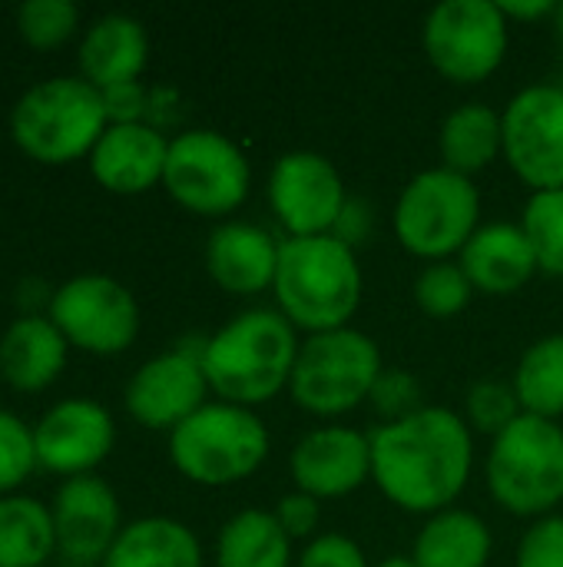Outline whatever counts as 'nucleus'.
Here are the masks:
<instances>
[{
    "mask_svg": "<svg viewBox=\"0 0 563 567\" xmlns=\"http://www.w3.org/2000/svg\"><path fill=\"white\" fill-rule=\"evenodd\" d=\"M106 126L103 93L80 73L27 86L10 110V140L43 166L86 159Z\"/></svg>",
    "mask_w": 563,
    "mask_h": 567,
    "instance_id": "obj_4",
    "label": "nucleus"
},
{
    "mask_svg": "<svg viewBox=\"0 0 563 567\" xmlns=\"http://www.w3.org/2000/svg\"><path fill=\"white\" fill-rule=\"evenodd\" d=\"M372 409L388 422H402L415 412H421V382L408 369H385L368 395Z\"/></svg>",
    "mask_w": 563,
    "mask_h": 567,
    "instance_id": "obj_34",
    "label": "nucleus"
},
{
    "mask_svg": "<svg viewBox=\"0 0 563 567\" xmlns=\"http://www.w3.org/2000/svg\"><path fill=\"white\" fill-rule=\"evenodd\" d=\"M202 342L196 349H189L186 342L169 352H159L129 375L123 389V402L126 412L143 429L173 432L206 405L209 382L202 372Z\"/></svg>",
    "mask_w": 563,
    "mask_h": 567,
    "instance_id": "obj_13",
    "label": "nucleus"
},
{
    "mask_svg": "<svg viewBox=\"0 0 563 567\" xmlns=\"http://www.w3.org/2000/svg\"><path fill=\"white\" fill-rule=\"evenodd\" d=\"M508 23L494 0H445L425 17L421 43L441 76L451 83H481L504 63Z\"/></svg>",
    "mask_w": 563,
    "mask_h": 567,
    "instance_id": "obj_10",
    "label": "nucleus"
},
{
    "mask_svg": "<svg viewBox=\"0 0 563 567\" xmlns=\"http://www.w3.org/2000/svg\"><path fill=\"white\" fill-rule=\"evenodd\" d=\"M375 567H418V565H415V558H411V555H392V558L378 561Z\"/></svg>",
    "mask_w": 563,
    "mask_h": 567,
    "instance_id": "obj_41",
    "label": "nucleus"
},
{
    "mask_svg": "<svg viewBox=\"0 0 563 567\" xmlns=\"http://www.w3.org/2000/svg\"><path fill=\"white\" fill-rule=\"evenodd\" d=\"M385 372L382 352L362 329H332L309 336L289 379V395L312 415H345L368 402L378 375Z\"/></svg>",
    "mask_w": 563,
    "mask_h": 567,
    "instance_id": "obj_7",
    "label": "nucleus"
},
{
    "mask_svg": "<svg viewBox=\"0 0 563 567\" xmlns=\"http://www.w3.org/2000/svg\"><path fill=\"white\" fill-rule=\"evenodd\" d=\"M169 140L153 123H110L86 156L93 179L116 196H139L163 183Z\"/></svg>",
    "mask_w": 563,
    "mask_h": 567,
    "instance_id": "obj_18",
    "label": "nucleus"
},
{
    "mask_svg": "<svg viewBox=\"0 0 563 567\" xmlns=\"http://www.w3.org/2000/svg\"><path fill=\"white\" fill-rule=\"evenodd\" d=\"M484 475L491 498L504 512L518 518L554 515L563 502V429L524 412L491 439Z\"/></svg>",
    "mask_w": 563,
    "mask_h": 567,
    "instance_id": "obj_5",
    "label": "nucleus"
},
{
    "mask_svg": "<svg viewBox=\"0 0 563 567\" xmlns=\"http://www.w3.org/2000/svg\"><path fill=\"white\" fill-rule=\"evenodd\" d=\"M50 515L56 528V551L73 565H103L116 535L123 532L119 498L96 472L63 478L53 492Z\"/></svg>",
    "mask_w": 563,
    "mask_h": 567,
    "instance_id": "obj_16",
    "label": "nucleus"
},
{
    "mask_svg": "<svg viewBox=\"0 0 563 567\" xmlns=\"http://www.w3.org/2000/svg\"><path fill=\"white\" fill-rule=\"evenodd\" d=\"M103 93V110L110 123H146V110H149V93L139 80L129 83H116L100 90Z\"/></svg>",
    "mask_w": 563,
    "mask_h": 567,
    "instance_id": "obj_38",
    "label": "nucleus"
},
{
    "mask_svg": "<svg viewBox=\"0 0 563 567\" xmlns=\"http://www.w3.org/2000/svg\"><path fill=\"white\" fill-rule=\"evenodd\" d=\"M265 193L289 236H329L348 199L338 169L315 150H292L279 156Z\"/></svg>",
    "mask_w": 563,
    "mask_h": 567,
    "instance_id": "obj_15",
    "label": "nucleus"
},
{
    "mask_svg": "<svg viewBox=\"0 0 563 567\" xmlns=\"http://www.w3.org/2000/svg\"><path fill=\"white\" fill-rule=\"evenodd\" d=\"M372 229H375V206L368 199H362V196H348L338 219H335L332 236L338 243H345L348 249H355L372 236Z\"/></svg>",
    "mask_w": 563,
    "mask_h": 567,
    "instance_id": "obj_39",
    "label": "nucleus"
},
{
    "mask_svg": "<svg viewBox=\"0 0 563 567\" xmlns=\"http://www.w3.org/2000/svg\"><path fill=\"white\" fill-rule=\"evenodd\" d=\"M438 150L445 169H455L461 176L488 169L498 156H504L501 113L488 103H465L451 110L441 123Z\"/></svg>",
    "mask_w": 563,
    "mask_h": 567,
    "instance_id": "obj_25",
    "label": "nucleus"
},
{
    "mask_svg": "<svg viewBox=\"0 0 563 567\" xmlns=\"http://www.w3.org/2000/svg\"><path fill=\"white\" fill-rule=\"evenodd\" d=\"M554 30H557V40L563 43V3H557V13H554Z\"/></svg>",
    "mask_w": 563,
    "mask_h": 567,
    "instance_id": "obj_42",
    "label": "nucleus"
},
{
    "mask_svg": "<svg viewBox=\"0 0 563 567\" xmlns=\"http://www.w3.org/2000/svg\"><path fill=\"white\" fill-rule=\"evenodd\" d=\"M521 402L514 395V385L508 382H494V379H484V382H475L471 392H468V425L471 432H481V435H501L514 419H521Z\"/></svg>",
    "mask_w": 563,
    "mask_h": 567,
    "instance_id": "obj_33",
    "label": "nucleus"
},
{
    "mask_svg": "<svg viewBox=\"0 0 563 567\" xmlns=\"http://www.w3.org/2000/svg\"><path fill=\"white\" fill-rule=\"evenodd\" d=\"M163 186L196 216H226L246 203L252 169L239 143L219 130L199 126L169 140Z\"/></svg>",
    "mask_w": 563,
    "mask_h": 567,
    "instance_id": "obj_9",
    "label": "nucleus"
},
{
    "mask_svg": "<svg viewBox=\"0 0 563 567\" xmlns=\"http://www.w3.org/2000/svg\"><path fill=\"white\" fill-rule=\"evenodd\" d=\"M33 442L43 472L60 478L93 475L116 445V422L103 402L70 395L33 422Z\"/></svg>",
    "mask_w": 563,
    "mask_h": 567,
    "instance_id": "obj_14",
    "label": "nucleus"
},
{
    "mask_svg": "<svg viewBox=\"0 0 563 567\" xmlns=\"http://www.w3.org/2000/svg\"><path fill=\"white\" fill-rule=\"evenodd\" d=\"M56 555L50 505L33 495L0 498V567H43Z\"/></svg>",
    "mask_w": 563,
    "mask_h": 567,
    "instance_id": "obj_26",
    "label": "nucleus"
},
{
    "mask_svg": "<svg viewBox=\"0 0 563 567\" xmlns=\"http://www.w3.org/2000/svg\"><path fill=\"white\" fill-rule=\"evenodd\" d=\"M504 159L534 189H563V86L531 83L501 113Z\"/></svg>",
    "mask_w": 563,
    "mask_h": 567,
    "instance_id": "obj_12",
    "label": "nucleus"
},
{
    "mask_svg": "<svg viewBox=\"0 0 563 567\" xmlns=\"http://www.w3.org/2000/svg\"><path fill=\"white\" fill-rule=\"evenodd\" d=\"M471 465V425L445 405H425L372 432V478L388 502L411 515L448 512L465 492Z\"/></svg>",
    "mask_w": 563,
    "mask_h": 567,
    "instance_id": "obj_1",
    "label": "nucleus"
},
{
    "mask_svg": "<svg viewBox=\"0 0 563 567\" xmlns=\"http://www.w3.org/2000/svg\"><path fill=\"white\" fill-rule=\"evenodd\" d=\"M70 359V342L50 316H17L0 332V379L17 392L50 389Z\"/></svg>",
    "mask_w": 563,
    "mask_h": 567,
    "instance_id": "obj_21",
    "label": "nucleus"
},
{
    "mask_svg": "<svg viewBox=\"0 0 563 567\" xmlns=\"http://www.w3.org/2000/svg\"><path fill=\"white\" fill-rule=\"evenodd\" d=\"M475 292L511 296L538 272V256L521 223H484L458 252Z\"/></svg>",
    "mask_w": 563,
    "mask_h": 567,
    "instance_id": "obj_20",
    "label": "nucleus"
},
{
    "mask_svg": "<svg viewBox=\"0 0 563 567\" xmlns=\"http://www.w3.org/2000/svg\"><path fill=\"white\" fill-rule=\"evenodd\" d=\"M17 30L33 50H56L80 30V7L73 0H23Z\"/></svg>",
    "mask_w": 563,
    "mask_h": 567,
    "instance_id": "obj_31",
    "label": "nucleus"
},
{
    "mask_svg": "<svg viewBox=\"0 0 563 567\" xmlns=\"http://www.w3.org/2000/svg\"><path fill=\"white\" fill-rule=\"evenodd\" d=\"M279 243L256 223H222L209 233L206 269L212 282L232 296H256L272 286Z\"/></svg>",
    "mask_w": 563,
    "mask_h": 567,
    "instance_id": "obj_19",
    "label": "nucleus"
},
{
    "mask_svg": "<svg viewBox=\"0 0 563 567\" xmlns=\"http://www.w3.org/2000/svg\"><path fill=\"white\" fill-rule=\"evenodd\" d=\"M514 395L521 412L557 422L563 415V332L538 339L518 362Z\"/></svg>",
    "mask_w": 563,
    "mask_h": 567,
    "instance_id": "obj_28",
    "label": "nucleus"
},
{
    "mask_svg": "<svg viewBox=\"0 0 563 567\" xmlns=\"http://www.w3.org/2000/svg\"><path fill=\"white\" fill-rule=\"evenodd\" d=\"M37 468L33 425H27L17 412L0 409V498L17 495Z\"/></svg>",
    "mask_w": 563,
    "mask_h": 567,
    "instance_id": "obj_32",
    "label": "nucleus"
},
{
    "mask_svg": "<svg viewBox=\"0 0 563 567\" xmlns=\"http://www.w3.org/2000/svg\"><path fill=\"white\" fill-rule=\"evenodd\" d=\"M46 316L63 332L70 349L90 355H119L139 336L136 296L129 286L103 272H80L60 282Z\"/></svg>",
    "mask_w": 563,
    "mask_h": 567,
    "instance_id": "obj_11",
    "label": "nucleus"
},
{
    "mask_svg": "<svg viewBox=\"0 0 563 567\" xmlns=\"http://www.w3.org/2000/svg\"><path fill=\"white\" fill-rule=\"evenodd\" d=\"M501 10L508 20H541V17H554L557 3L554 0H504Z\"/></svg>",
    "mask_w": 563,
    "mask_h": 567,
    "instance_id": "obj_40",
    "label": "nucleus"
},
{
    "mask_svg": "<svg viewBox=\"0 0 563 567\" xmlns=\"http://www.w3.org/2000/svg\"><path fill=\"white\" fill-rule=\"evenodd\" d=\"M272 515H275V522L282 525V532L292 542L295 538H312L319 532V525H322V502L295 488L279 502V508Z\"/></svg>",
    "mask_w": 563,
    "mask_h": 567,
    "instance_id": "obj_37",
    "label": "nucleus"
},
{
    "mask_svg": "<svg viewBox=\"0 0 563 567\" xmlns=\"http://www.w3.org/2000/svg\"><path fill=\"white\" fill-rule=\"evenodd\" d=\"M471 296H475V286H471L468 272L461 269V262H455V259L428 262L415 279V302L421 312H428L435 319H448V316L461 312Z\"/></svg>",
    "mask_w": 563,
    "mask_h": 567,
    "instance_id": "obj_30",
    "label": "nucleus"
},
{
    "mask_svg": "<svg viewBox=\"0 0 563 567\" xmlns=\"http://www.w3.org/2000/svg\"><path fill=\"white\" fill-rule=\"evenodd\" d=\"M216 567H292V538L272 512H239L216 538Z\"/></svg>",
    "mask_w": 563,
    "mask_h": 567,
    "instance_id": "obj_27",
    "label": "nucleus"
},
{
    "mask_svg": "<svg viewBox=\"0 0 563 567\" xmlns=\"http://www.w3.org/2000/svg\"><path fill=\"white\" fill-rule=\"evenodd\" d=\"M295 567H368L365 551L348 535H319L305 545Z\"/></svg>",
    "mask_w": 563,
    "mask_h": 567,
    "instance_id": "obj_36",
    "label": "nucleus"
},
{
    "mask_svg": "<svg viewBox=\"0 0 563 567\" xmlns=\"http://www.w3.org/2000/svg\"><path fill=\"white\" fill-rule=\"evenodd\" d=\"M103 567H202V545L189 525L149 515L123 525Z\"/></svg>",
    "mask_w": 563,
    "mask_h": 567,
    "instance_id": "obj_23",
    "label": "nucleus"
},
{
    "mask_svg": "<svg viewBox=\"0 0 563 567\" xmlns=\"http://www.w3.org/2000/svg\"><path fill=\"white\" fill-rule=\"evenodd\" d=\"M514 567H563V515H544L524 532Z\"/></svg>",
    "mask_w": 563,
    "mask_h": 567,
    "instance_id": "obj_35",
    "label": "nucleus"
},
{
    "mask_svg": "<svg viewBox=\"0 0 563 567\" xmlns=\"http://www.w3.org/2000/svg\"><path fill=\"white\" fill-rule=\"evenodd\" d=\"M521 229L534 246L538 269L548 276H563V189L531 193L524 203Z\"/></svg>",
    "mask_w": 563,
    "mask_h": 567,
    "instance_id": "obj_29",
    "label": "nucleus"
},
{
    "mask_svg": "<svg viewBox=\"0 0 563 567\" xmlns=\"http://www.w3.org/2000/svg\"><path fill=\"white\" fill-rule=\"evenodd\" d=\"M491 548V528L481 515L448 508L425 522L415 538L411 558L418 567H488Z\"/></svg>",
    "mask_w": 563,
    "mask_h": 567,
    "instance_id": "obj_24",
    "label": "nucleus"
},
{
    "mask_svg": "<svg viewBox=\"0 0 563 567\" xmlns=\"http://www.w3.org/2000/svg\"><path fill=\"white\" fill-rule=\"evenodd\" d=\"M392 223L411 256L441 262L461 252L481 229V193L471 176L435 166L402 189Z\"/></svg>",
    "mask_w": 563,
    "mask_h": 567,
    "instance_id": "obj_8",
    "label": "nucleus"
},
{
    "mask_svg": "<svg viewBox=\"0 0 563 567\" xmlns=\"http://www.w3.org/2000/svg\"><path fill=\"white\" fill-rule=\"evenodd\" d=\"M279 312L295 332L345 329L362 302V269L355 249L329 236H289L279 243V266L272 279Z\"/></svg>",
    "mask_w": 563,
    "mask_h": 567,
    "instance_id": "obj_3",
    "label": "nucleus"
},
{
    "mask_svg": "<svg viewBox=\"0 0 563 567\" xmlns=\"http://www.w3.org/2000/svg\"><path fill=\"white\" fill-rule=\"evenodd\" d=\"M80 76L96 90L139 80L149 63V37L146 27L129 13H103L96 17L76 47Z\"/></svg>",
    "mask_w": 563,
    "mask_h": 567,
    "instance_id": "obj_22",
    "label": "nucleus"
},
{
    "mask_svg": "<svg viewBox=\"0 0 563 567\" xmlns=\"http://www.w3.org/2000/svg\"><path fill=\"white\" fill-rule=\"evenodd\" d=\"M269 455V429L252 409L206 402L169 432V458L183 478L226 488L259 472Z\"/></svg>",
    "mask_w": 563,
    "mask_h": 567,
    "instance_id": "obj_6",
    "label": "nucleus"
},
{
    "mask_svg": "<svg viewBox=\"0 0 563 567\" xmlns=\"http://www.w3.org/2000/svg\"><path fill=\"white\" fill-rule=\"evenodd\" d=\"M96 567H103V565H96Z\"/></svg>",
    "mask_w": 563,
    "mask_h": 567,
    "instance_id": "obj_43",
    "label": "nucleus"
},
{
    "mask_svg": "<svg viewBox=\"0 0 563 567\" xmlns=\"http://www.w3.org/2000/svg\"><path fill=\"white\" fill-rule=\"evenodd\" d=\"M295 326L279 309H246L202 342V372L219 402L256 409L289 389L299 359Z\"/></svg>",
    "mask_w": 563,
    "mask_h": 567,
    "instance_id": "obj_2",
    "label": "nucleus"
},
{
    "mask_svg": "<svg viewBox=\"0 0 563 567\" xmlns=\"http://www.w3.org/2000/svg\"><path fill=\"white\" fill-rule=\"evenodd\" d=\"M289 468L295 488L319 502L352 495L372 478V435L348 425L315 429L295 445Z\"/></svg>",
    "mask_w": 563,
    "mask_h": 567,
    "instance_id": "obj_17",
    "label": "nucleus"
}]
</instances>
